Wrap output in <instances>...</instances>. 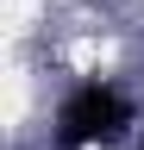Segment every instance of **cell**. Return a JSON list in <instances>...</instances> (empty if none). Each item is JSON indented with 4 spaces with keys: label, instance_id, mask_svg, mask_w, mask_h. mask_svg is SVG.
<instances>
[{
    "label": "cell",
    "instance_id": "1",
    "mask_svg": "<svg viewBox=\"0 0 144 150\" xmlns=\"http://www.w3.org/2000/svg\"><path fill=\"white\" fill-rule=\"evenodd\" d=\"M125 125H132L125 94H119V88H106V81H88V88L69 94L63 112H57V144H63V150H88V144L119 138Z\"/></svg>",
    "mask_w": 144,
    "mask_h": 150
}]
</instances>
